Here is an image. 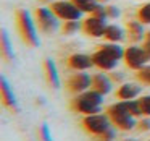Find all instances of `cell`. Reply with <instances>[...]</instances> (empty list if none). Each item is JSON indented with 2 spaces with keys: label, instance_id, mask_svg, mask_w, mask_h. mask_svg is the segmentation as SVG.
Listing matches in <instances>:
<instances>
[{
  "label": "cell",
  "instance_id": "obj_1",
  "mask_svg": "<svg viewBox=\"0 0 150 141\" xmlns=\"http://www.w3.org/2000/svg\"><path fill=\"white\" fill-rule=\"evenodd\" d=\"M102 102H103V96L100 92L94 91V89H87L81 94H76V97H73V101L69 102V109L81 115H92L100 112Z\"/></svg>",
  "mask_w": 150,
  "mask_h": 141
},
{
  "label": "cell",
  "instance_id": "obj_2",
  "mask_svg": "<svg viewBox=\"0 0 150 141\" xmlns=\"http://www.w3.org/2000/svg\"><path fill=\"white\" fill-rule=\"evenodd\" d=\"M15 23H16V29H18V34H20L21 41L28 47L39 46V37L36 34L34 21H33V16H31L29 11L24 10V8H18L15 11Z\"/></svg>",
  "mask_w": 150,
  "mask_h": 141
},
{
  "label": "cell",
  "instance_id": "obj_3",
  "mask_svg": "<svg viewBox=\"0 0 150 141\" xmlns=\"http://www.w3.org/2000/svg\"><path fill=\"white\" fill-rule=\"evenodd\" d=\"M105 114L108 115L111 125H113L115 128H118V130H121V131H131L132 128H136V125H137L136 118L127 112V109H126V105H124L123 101L116 102V104H113V105H108V107L105 109Z\"/></svg>",
  "mask_w": 150,
  "mask_h": 141
},
{
  "label": "cell",
  "instance_id": "obj_4",
  "mask_svg": "<svg viewBox=\"0 0 150 141\" xmlns=\"http://www.w3.org/2000/svg\"><path fill=\"white\" fill-rule=\"evenodd\" d=\"M34 23L37 29L45 36H52L58 29V16L50 8H36L34 10Z\"/></svg>",
  "mask_w": 150,
  "mask_h": 141
},
{
  "label": "cell",
  "instance_id": "obj_5",
  "mask_svg": "<svg viewBox=\"0 0 150 141\" xmlns=\"http://www.w3.org/2000/svg\"><path fill=\"white\" fill-rule=\"evenodd\" d=\"M81 125L86 133L92 135V136H98L110 128L111 122L107 114H92V115H84Z\"/></svg>",
  "mask_w": 150,
  "mask_h": 141
},
{
  "label": "cell",
  "instance_id": "obj_6",
  "mask_svg": "<svg viewBox=\"0 0 150 141\" xmlns=\"http://www.w3.org/2000/svg\"><path fill=\"white\" fill-rule=\"evenodd\" d=\"M49 8L58 16V20L63 21H79L82 16V11L76 5H73L71 2H63V0L52 2Z\"/></svg>",
  "mask_w": 150,
  "mask_h": 141
},
{
  "label": "cell",
  "instance_id": "obj_7",
  "mask_svg": "<svg viewBox=\"0 0 150 141\" xmlns=\"http://www.w3.org/2000/svg\"><path fill=\"white\" fill-rule=\"evenodd\" d=\"M123 60H124L127 68L137 72V70H140L142 67H145V63L149 62L150 59H149V55H147V52L144 50L142 46L140 47L131 46V47H126V49H124Z\"/></svg>",
  "mask_w": 150,
  "mask_h": 141
},
{
  "label": "cell",
  "instance_id": "obj_8",
  "mask_svg": "<svg viewBox=\"0 0 150 141\" xmlns=\"http://www.w3.org/2000/svg\"><path fill=\"white\" fill-rule=\"evenodd\" d=\"M92 86V76L87 73H73L66 78L65 88L71 94H81V92L91 89Z\"/></svg>",
  "mask_w": 150,
  "mask_h": 141
},
{
  "label": "cell",
  "instance_id": "obj_9",
  "mask_svg": "<svg viewBox=\"0 0 150 141\" xmlns=\"http://www.w3.org/2000/svg\"><path fill=\"white\" fill-rule=\"evenodd\" d=\"M107 26L108 24L105 23V20H98L95 16H89L81 21V31L87 37H103Z\"/></svg>",
  "mask_w": 150,
  "mask_h": 141
},
{
  "label": "cell",
  "instance_id": "obj_10",
  "mask_svg": "<svg viewBox=\"0 0 150 141\" xmlns=\"http://www.w3.org/2000/svg\"><path fill=\"white\" fill-rule=\"evenodd\" d=\"M92 65H94L92 57L86 55V54H71L66 59V67L69 70H74V72H86Z\"/></svg>",
  "mask_w": 150,
  "mask_h": 141
},
{
  "label": "cell",
  "instance_id": "obj_11",
  "mask_svg": "<svg viewBox=\"0 0 150 141\" xmlns=\"http://www.w3.org/2000/svg\"><path fill=\"white\" fill-rule=\"evenodd\" d=\"M91 57H92V62H94V67H97L102 72H111L118 63V60H115L113 57H110L107 52H103L100 49H97Z\"/></svg>",
  "mask_w": 150,
  "mask_h": 141
},
{
  "label": "cell",
  "instance_id": "obj_12",
  "mask_svg": "<svg viewBox=\"0 0 150 141\" xmlns=\"http://www.w3.org/2000/svg\"><path fill=\"white\" fill-rule=\"evenodd\" d=\"M91 89L100 92L102 96L108 94V92L111 91V79H110V76L103 75V73H95V75H92Z\"/></svg>",
  "mask_w": 150,
  "mask_h": 141
},
{
  "label": "cell",
  "instance_id": "obj_13",
  "mask_svg": "<svg viewBox=\"0 0 150 141\" xmlns=\"http://www.w3.org/2000/svg\"><path fill=\"white\" fill-rule=\"evenodd\" d=\"M140 92V86L134 84V83H123L120 88L116 89L115 96L120 101H131V99L137 97V94Z\"/></svg>",
  "mask_w": 150,
  "mask_h": 141
},
{
  "label": "cell",
  "instance_id": "obj_14",
  "mask_svg": "<svg viewBox=\"0 0 150 141\" xmlns=\"http://www.w3.org/2000/svg\"><path fill=\"white\" fill-rule=\"evenodd\" d=\"M44 73H45V81L50 84L52 89H57L60 86V78H58V72L57 67L53 63V60L45 59L44 60Z\"/></svg>",
  "mask_w": 150,
  "mask_h": 141
},
{
  "label": "cell",
  "instance_id": "obj_15",
  "mask_svg": "<svg viewBox=\"0 0 150 141\" xmlns=\"http://www.w3.org/2000/svg\"><path fill=\"white\" fill-rule=\"evenodd\" d=\"M0 84H2V86H0V89H2V104H4V107L16 109V99H15V94H13V91H11L10 84H8L7 78L2 76Z\"/></svg>",
  "mask_w": 150,
  "mask_h": 141
},
{
  "label": "cell",
  "instance_id": "obj_16",
  "mask_svg": "<svg viewBox=\"0 0 150 141\" xmlns=\"http://www.w3.org/2000/svg\"><path fill=\"white\" fill-rule=\"evenodd\" d=\"M124 28H126V34H127V39L131 41V42H139V41L144 39V28H142V23H139V21H126V24H124Z\"/></svg>",
  "mask_w": 150,
  "mask_h": 141
},
{
  "label": "cell",
  "instance_id": "obj_17",
  "mask_svg": "<svg viewBox=\"0 0 150 141\" xmlns=\"http://www.w3.org/2000/svg\"><path fill=\"white\" fill-rule=\"evenodd\" d=\"M103 39L107 42H120V41L124 39V31L116 24H108L107 29H105Z\"/></svg>",
  "mask_w": 150,
  "mask_h": 141
},
{
  "label": "cell",
  "instance_id": "obj_18",
  "mask_svg": "<svg viewBox=\"0 0 150 141\" xmlns=\"http://www.w3.org/2000/svg\"><path fill=\"white\" fill-rule=\"evenodd\" d=\"M97 49L103 50V52H107L110 57H113L115 60H121L123 59V47L118 46L116 42H108V44H100V46H97Z\"/></svg>",
  "mask_w": 150,
  "mask_h": 141
},
{
  "label": "cell",
  "instance_id": "obj_19",
  "mask_svg": "<svg viewBox=\"0 0 150 141\" xmlns=\"http://www.w3.org/2000/svg\"><path fill=\"white\" fill-rule=\"evenodd\" d=\"M2 57L5 62H11L13 60V49H11L10 39L5 29H2Z\"/></svg>",
  "mask_w": 150,
  "mask_h": 141
},
{
  "label": "cell",
  "instance_id": "obj_20",
  "mask_svg": "<svg viewBox=\"0 0 150 141\" xmlns=\"http://www.w3.org/2000/svg\"><path fill=\"white\" fill-rule=\"evenodd\" d=\"M136 20L142 24H150V2L142 4L136 10Z\"/></svg>",
  "mask_w": 150,
  "mask_h": 141
},
{
  "label": "cell",
  "instance_id": "obj_21",
  "mask_svg": "<svg viewBox=\"0 0 150 141\" xmlns=\"http://www.w3.org/2000/svg\"><path fill=\"white\" fill-rule=\"evenodd\" d=\"M69 2L73 5H76L82 13H92L95 10V7L98 5L97 0H69Z\"/></svg>",
  "mask_w": 150,
  "mask_h": 141
},
{
  "label": "cell",
  "instance_id": "obj_22",
  "mask_svg": "<svg viewBox=\"0 0 150 141\" xmlns=\"http://www.w3.org/2000/svg\"><path fill=\"white\" fill-rule=\"evenodd\" d=\"M134 78H136L139 83H142V84H149L150 86V65H145L140 70H137V72L134 73Z\"/></svg>",
  "mask_w": 150,
  "mask_h": 141
},
{
  "label": "cell",
  "instance_id": "obj_23",
  "mask_svg": "<svg viewBox=\"0 0 150 141\" xmlns=\"http://www.w3.org/2000/svg\"><path fill=\"white\" fill-rule=\"evenodd\" d=\"M60 29H62L63 36H71V34H74L78 29H81V23H79V21H65Z\"/></svg>",
  "mask_w": 150,
  "mask_h": 141
},
{
  "label": "cell",
  "instance_id": "obj_24",
  "mask_svg": "<svg viewBox=\"0 0 150 141\" xmlns=\"http://www.w3.org/2000/svg\"><path fill=\"white\" fill-rule=\"evenodd\" d=\"M140 105V110H142L144 117H150V96H142V97L137 99Z\"/></svg>",
  "mask_w": 150,
  "mask_h": 141
},
{
  "label": "cell",
  "instance_id": "obj_25",
  "mask_svg": "<svg viewBox=\"0 0 150 141\" xmlns=\"http://www.w3.org/2000/svg\"><path fill=\"white\" fill-rule=\"evenodd\" d=\"M39 136L42 141H52V136H50V130L47 127V123H42L39 127Z\"/></svg>",
  "mask_w": 150,
  "mask_h": 141
},
{
  "label": "cell",
  "instance_id": "obj_26",
  "mask_svg": "<svg viewBox=\"0 0 150 141\" xmlns=\"http://www.w3.org/2000/svg\"><path fill=\"white\" fill-rule=\"evenodd\" d=\"M95 138H97V141H113L115 130H111V127H110L107 131H103L102 135H98V136H95Z\"/></svg>",
  "mask_w": 150,
  "mask_h": 141
},
{
  "label": "cell",
  "instance_id": "obj_27",
  "mask_svg": "<svg viewBox=\"0 0 150 141\" xmlns=\"http://www.w3.org/2000/svg\"><path fill=\"white\" fill-rule=\"evenodd\" d=\"M91 16H95L98 18V20H107V11H105V7H100V5H97L95 7V10L91 13Z\"/></svg>",
  "mask_w": 150,
  "mask_h": 141
},
{
  "label": "cell",
  "instance_id": "obj_28",
  "mask_svg": "<svg viewBox=\"0 0 150 141\" xmlns=\"http://www.w3.org/2000/svg\"><path fill=\"white\" fill-rule=\"evenodd\" d=\"M105 11H107V16L113 18V20L120 16V8L115 7V5H108V7H105Z\"/></svg>",
  "mask_w": 150,
  "mask_h": 141
},
{
  "label": "cell",
  "instance_id": "obj_29",
  "mask_svg": "<svg viewBox=\"0 0 150 141\" xmlns=\"http://www.w3.org/2000/svg\"><path fill=\"white\" fill-rule=\"evenodd\" d=\"M142 47H144V50L147 52V55H149V59H150V31H145V34H144Z\"/></svg>",
  "mask_w": 150,
  "mask_h": 141
},
{
  "label": "cell",
  "instance_id": "obj_30",
  "mask_svg": "<svg viewBox=\"0 0 150 141\" xmlns=\"http://www.w3.org/2000/svg\"><path fill=\"white\" fill-rule=\"evenodd\" d=\"M136 128L139 131H147L150 130V118H144V120H137Z\"/></svg>",
  "mask_w": 150,
  "mask_h": 141
},
{
  "label": "cell",
  "instance_id": "obj_31",
  "mask_svg": "<svg viewBox=\"0 0 150 141\" xmlns=\"http://www.w3.org/2000/svg\"><path fill=\"white\" fill-rule=\"evenodd\" d=\"M98 4H105V2H108V0H97Z\"/></svg>",
  "mask_w": 150,
  "mask_h": 141
}]
</instances>
